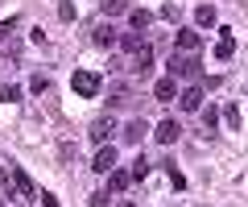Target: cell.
Here are the masks:
<instances>
[{"label":"cell","mask_w":248,"mask_h":207,"mask_svg":"<svg viewBox=\"0 0 248 207\" xmlns=\"http://www.w3.org/2000/svg\"><path fill=\"white\" fill-rule=\"evenodd\" d=\"M0 187L9 191V199H37V191H33V178H29V174L21 170L17 162H9L4 170H0Z\"/></svg>","instance_id":"cell-1"},{"label":"cell","mask_w":248,"mask_h":207,"mask_svg":"<svg viewBox=\"0 0 248 207\" xmlns=\"http://www.w3.org/2000/svg\"><path fill=\"white\" fill-rule=\"evenodd\" d=\"M170 75H174V79H186V83H199L203 63H199L195 54H186V50H174V54H170Z\"/></svg>","instance_id":"cell-2"},{"label":"cell","mask_w":248,"mask_h":207,"mask_svg":"<svg viewBox=\"0 0 248 207\" xmlns=\"http://www.w3.org/2000/svg\"><path fill=\"white\" fill-rule=\"evenodd\" d=\"M71 87L79 91L83 99H95L99 91H104V79H99L95 71H75V79H71Z\"/></svg>","instance_id":"cell-3"},{"label":"cell","mask_w":248,"mask_h":207,"mask_svg":"<svg viewBox=\"0 0 248 207\" xmlns=\"http://www.w3.org/2000/svg\"><path fill=\"white\" fill-rule=\"evenodd\" d=\"M91 170H95V174H112L116 170V149H112V145H99V149H95Z\"/></svg>","instance_id":"cell-4"},{"label":"cell","mask_w":248,"mask_h":207,"mask_svg":"<svg viewBox=\"0 0 248 207\" xmlns=\"http://www.w3.org/2000/svg\"><path fill=\"white\" fill-rule=\"evenodd\" d=\"M178 108H182V112H199V108H203V87L190 83L186 91H178Z\"/></svg>","instance_id":"cell-5"},{"label":"cell","mask_w":248,"mask_h":207,"mask_svg":"<svg viewBox=\"0 0 248 207\" xmlns=\"http://www.w3.org/2000/svg\"><path fill=\"white\" fill-rule=\"evenodd\" d=\"M199 46H203V37H199L195 29H178V33H174V50H186V54H199Z\"/></svg>","instance_id":"cell-6"},{"label":"cell","mask_w":248,"mask_h":207,"mask_svg":"<svg viewBox=\"0 0 248 207\" xmlns=\"http://www.w3.org/2000/svg\"><path fill=\"white\" fill-rule=\"evenodd\" d=\"M153 99H161V104L178 99V79H174V75H166V79H157V83H153Z\"/></svg>","instance_id":"cell-7"},{"label":"cell","mask_w":248,"mask_h":207,"mask_svg":"<svg viewBox=\"0 0 248 207\" xmlns=\"http://www.w3.org/2000/svg\"><path fill=\"white\" fill-rule=\"evenodd\" d=\"M112 133H116V125H112V116H99L95 125L87 128V137H91V141H95V145H108V137H112Z\"/></svg>","instance_id":"cell-8"},{"label":"cell","mask_w":248,"mask_h":207,"mask_svg":"<svg viewBox=\"0 0 248 207\" xmlns=\"http://www.w3.org/2000/svg\"><path fill=\"white\" fill-rule=\"evenodd\" d=\"M145 133H149V125H145L141 116H133L128 125H124V133H120V137H124L128 145H141V137H145Z\"/></svg>","instance_id":"cell-9"},{"label":"cell","mask_w":248,"mask_h":207,"mask_svg":"<svg viewBox=\"0 0 248 207\" xmlns=\"http://www.w3.org/2000/svg\"><path fill=\"white\" fill-rule=\"evenodd\" d=\"M178 133H182V128H178V120H174V116H170V120H161V125L153 128V137H157L161 145H174V141H178Z\"/></svg>","instance_id":"cell-10"},{"label":"cell","mask_w":248,"mask_h":207,"mask_svg":"<svg viewBox=\"0 0 248 207\" xmlns=\"http://www.w3.org/2000/svg\"><path fill=\"white\" fill-rule=\"evenodd\" d=\"M219 42H215V58H219V63H228L232 54H236V37H232V29H219Z\"/></svg>","instance_id":"cell-11"},{"label":"cell","mask_w":248,"mask_h":207,"mask_svg":"<svg viewBox=\"0 0 248 207\" xmlns=\"http://www.w3.org/2000/svg\"><path fill=\"white\" fill-rule=\"evenodd\" d=\"M128 182H133V170H120V166H116V170L108 174V191H112V195L128 191Z\"/></svg>","instance_id":"cell-12"},{"label":"cell","mask_w":248,"mask_h":207,"mask_svg":"<svg viewBox=\"0 0 248 207\" xmlns=\"http://www.w3.org/2000/svg\"><path fill=\"white\" fill-rule=\"evenodd\" d=\"M149 66H153V50H149V46H141V50L133 54V75H141V79H145Z\"/></svg>","instance_id":"cell-13"},{"label":"cell","mask_w":248,"mask_h":207,"mask_svg":"<svg viewBox=\"0 0 248 207\" xmlns=\"http://www.w3.org/2000/svg\"><path fill=\"white\" fill-rule=\"evenodd\" d=\"M219 120H223V112L215 108V104H207V108H203V133H215V128H219Z\"/></svg>","instance_id":"cell-14"},{"label":"cell","mask_w":248,"mask_h":207,"mask_svg":"<svg viewBox=\"0 0 248 207\" xmlns=\"http://www.w3.org/2000/svg\"><path fill=\"white\" fill-rule=\"evenodd\" d=\"M128 21H133V29L141 33V29L153 25V13H149V9H133V13H128Z\"/></svg>","instance_id":"cell-15"},{"label":"cell","mask_w":248,"mask_h":207,"mask_svg":"<svg viewBox=\"0 0 248 207\" xmlns=\"http://www.w3.org/2000/svg\"><path fill=\"white\" fill-rule=\"evenodd\" d=\"M95 46L112 50V46H116V29H112V25H95Z\"/></svg>","instance_id":"cell-16"},{"label":"cell","mask_w":248,"mask_h":207,"mask_svg":"<svg viewBox=\"0 0 248 207\" xmlns=\"http://www.w3.org/2000/svg\"><path fill=\"white\" fill-rule=\"evenodd\" d=\"M195 21H199L203 29H211V25H215V9H211V4H199V9H195Z\"/></svg>","instance_id":"cell-17"},{"label":"cell","mask_w":248,"mask_h":207,"mask_svg":"<svg viewBox=\"0 0 248 207\" xmlns=\"http://www.w3.org/2000/svg\"><path fill=\"white\" fill-rule=\"evenodd\" d=\"M128 99H133V91H128V87H112V96H108V104H112V108H124Z\"/></svg>","instance_id":"cell-18"},{"label":"cell","mask_w":248,"mask_h":207,"mask_svg":"<svg viewBox=\"0 0 248 207\" xmlns=\"http://www.w3.org/2000/svg\"><path fill=\"white\" fill-rule=\"evenodd\" d=\"M29 91H33V96H46V91H50V79H46V75H33V79H29Z\"/></svg>","instance_id":"cell-19"},{"label":"cell","mask_w":248,"mask_h":207,"mask_svg":"<svg viewBox=\"0 0 248 207\" xmlns=\"http://www.w3.org/2000/svg\"><path fill=\"white\" fill-rule=\"evenodd\" d=\"M223 120H228V125L240 133V104H228V108H223Z\"/></svg>","instance_id":"cell-20"},{"label":"cell","mask_w":248,"mask_h":207,"mask_svg":"<svg viewBox=\"0 0 248 207\" xmlns=\"http://www.w3.org/2000/svg\"><path fill=\"white\" fill-rule=\"evenodd\" d=\"M120 46H124V50H128V54H137V50H141L145 42H141V37H137V33H124V37H120Z\"/></svg>","instance_id":"cell-21"},{"label":"cell","mask_w":248,"mask_h":207,"mask_svg":"<svg viewBox=\"0 0 248 207\" xmlns=\"http://www.w3.org/2000/svg\"><path fill=\"white\" fill-rule=\"evenodd\" d=\"M149 174V162H145V153H137V162H133V178H145Z\"/></svg>","instance_id":"cell-22"},{"label":"cell","mask_w":248,"mask_h":207,"mask_svg":"<svg viewBox=\"0 0 248 207\" xmlns=\"http://www.w3.org/2000/svg\"><path fill=\"white\" fill-rule=\"evenodd\" d=\"M161 17H166V21H178V17H182V9L170 0V4H161Z\"/></svg>","instance_id":"cell-23"},{"label":"cell","mask_w":248,"mask_h":207,"mask_svg":"<svg viewBox=\"0 0 248 207\" xmlns=\"http://www.w3.org/2000/svg\"><path fill=\"white\" fill-rule=\"evenodd\" d=\"M166 170H170V182H174V191H182V187H186V178L174 170V162H166Z\"/></svg>","instance_id":"cell-24"},{"label":"cell","mask_w":248,"mask_h":207,"mask_svg":"<svg viewBox=\"0 0 248 207\" xmlns=\"http://www.w3.org/2000/svg\"><path fill=\"white\" fill-rule=\"evenodd\" d=\"M58 17L62 21H75V4H71V0H62V4H58Z\"/></svg>","instance_id":"cell-25"},{"label":"cell","mask_w":248,"mask_h":207,"mask_svg":"<svg viewBox=\"0 0 248 207\" xmlns=\"http://www.w3.org/2000/svg\"><path fill=\"white\" fill-rule=\"evenodd\" d=\"M0 99H9V104H17V99H21V87H13V83H9V87L0 91Z\"/></svg>","instance_id":"cell-26"},{"label":"cell","mask_w":248,"mask_h":207,"mask_svg":"<svg viewBox=\"0 0 248 207\" xmlns=\"http://www.w3.org/2000/svg\"><path fill=\"white\" fill-rule=\"evenodd\" d=\"M108 203H112V199H108V191H95V195H91V203H87V207H108Z\"/></svg>","instance_id":"cell-27"},{"label":"cell","mask_w":248,"mask_h":207,"mask_svg":"<svg viewBox=\"0 0 248 207\" xmlns=\"http://www.w3.org/2000/svg\"><path fill=\"white\" fill-rule=\"evenodd\" d=\"M104 13L112 17V13H124V0H104Z\"/></svg>","instance_id":"cell-28"},{"label":"cell","mask_w":248,"mask_h":207,"mask_svg":"<svg viewBox=\"0 0 248 207\" xmlns=\"http://www.w3.org/2000/svg\"><path fill=\"white\" fill-rule=\"evenodd\" d=\"M42 207H58V199H54L50 191H42Z\"/></svg>","instance_id":"cell-29"},{"label":"cell","mask_w":248,"mask_h":207,"mask_svg":"<svg viewBox=\"0 0 248 207\" xmlns=\"http://www.w3.org/2000/svg\"><path fill=\"white\" fill-rule=\"evenodd\" d=\"M116 207H137V203H133V199H116Z\"/></svg>","instance_id":"cell-30"},{"label":"cell","mask_w":248,"mask_h":207,"mask_svg":"<svg viewBox=\"0 0 248 207\" xmlns=\"http://www.w3.org/2000/svg\"><path fill=\"white\" fill-rule=\"evenodd\" d=\"M0 207H9V199H0Z\"/></svg>","instance_id":"cell-31"}]
</instances>
